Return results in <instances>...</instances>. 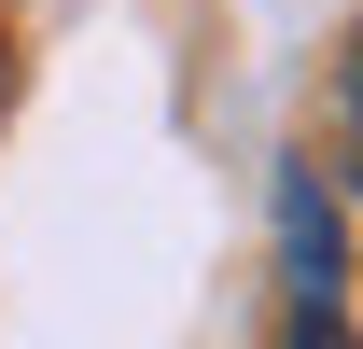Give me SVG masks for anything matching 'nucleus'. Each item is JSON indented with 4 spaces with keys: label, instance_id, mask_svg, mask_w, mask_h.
I'll use <instances>...</instances> for the list:
<instances>
[{
    "label": "nucleus",
    "instance_id": "nucleus-1",
    "mask_svg": "<svg viewBox=\"0 0 363 349\" xmlns=\"http://www.w3.org/2000/svg\"><path fill=\"white\" fill-rule=\"evenodd\" d=\"M279 279H294V349H350V238L321 168H279Z\"/></svg>",
    "mask_w": 363,
    "mask_h": 349
},
{
    "label": "nucleus",
    "instance_id": "nucleus-2",
    "mask_svg": "<svg viewBox=\"0 0 363 349\" xmlns=\"http://www.w3.org/2000/svg\"><path fill=\"white\" fill-rule=\"evenodd\" d=\"M335 168L363 196V14H350V43H335Z\"/></svg>",
    "mask_w": 363,
    "mask_h": 349
},
{
    "label": "nucleus",
    "instance_id": "nucleus-3",
    "mask_svg": "<svg viewBox=\"0 0 363 349\" xmlns=\"http://www.w3.org/2000/svg\"><path fill=\"white\" fill-rule=\"evenodd\" d=\"M0 84H14V56H0Z\"/></svg>",
    "mask_w": 363,
    "mask_h": 349
}]
</instances>
